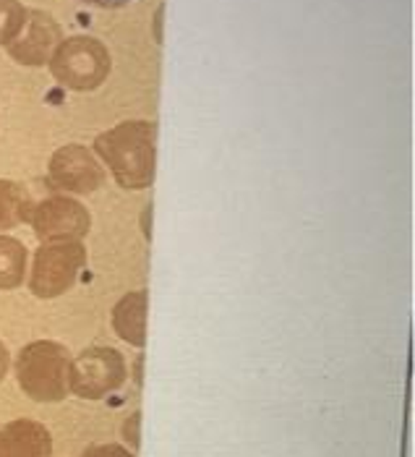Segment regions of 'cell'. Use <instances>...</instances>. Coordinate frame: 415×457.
<instances>
[{
    "label": "cell",
    "instance_id": "obj_1",
    "mask_svg": "<svg viewBox=\"0 0 415 457\" xmlns=\"http://www.w3.org/2000/svg\"><path fill=\"white\" fill-rule=\"evenodd\" d=\"M92 152L126 191H144L157 176V126L152 120H123L103 131Z\"/></svg>",
    "mask_w": 415,
    "mask_h": 457
},
{
    "label": "cell",
    "instance_id": "obj_2",
    "mask_svg": "<svg viewBox=\"0 0 415 457\" xmlns=\"http://www.w3.org/2000/svg\"><path fill=\"white\" fill-rule=\"evenodd\" d=\"M71 353L53 340H35L16 355V382L35 403H61L71 392Z\"/></svg>",
    "mask_w": 415,
    "mask_h": 457
},
{
    "label": "cell",
    "instance_id": "obj_3",
    "mask_svg": "<svg viewBox=\"0 0 415 457\" xmlns=\"http://www.w3.org/2000/svg\"><path fill=\"white\" fill-rule=\"evenodd\" d=\"M47 66L61 87L71 92H95L107 81L112 58L97 37L76 35L61 39Z\"/></svg>",
    "mask_w": 415,
    "mask_h": 457
},
{
    "label": "cell",
    "instance_id": "obj_4",
    "mask_svg": "<svg viewBox=\"0 0 415 457\" xmlns=\"http://www.w3.org/2000/svg\"><path fill=\"white\" fill-rule=\"evenodd\" d=\"M87 264V248L81 241H55L39 244L32 256L29 290L39 301H53L66 295L76 285Z\"/></svg>",
    "mask_w": 415,
    "mask_h": 457
},
{
    "label": "cell",
    "instance_id": "obj_5",
    "mask_svg": "<svg viewBox=\"0 0 415 457\" xmlns=\"http://www.w3.org/2000/svg\"><path fill=\"white\" fill-rule=\"evenodd\" d=\"M126 377V358L115 348L95 345L71 361V392L81 400H103L123 387Z\"/></svg>",
    "mask_w": 415,
    "mask_h": 457
},
{
    "label": "cell",
    "instance_id": "obj_6",
    "mask_svg": "<svg viewBox=\"0 0 415 457\" xmlns=\"http://www.w3.org/2000/svg\"><path fill=\"white\" fill-rule=\"evenodd\" d=\"M104 183V168L84 144H66L47 162V186L63 196H89Z\"/></svg>",
    "mask_w": 415,
    "mask_h": 457
},
{
    "label": "cell",
    "instance_id": "obj_7",
    "mask_svg": "<svg viewBox=\"0 0 415 457\" xmlns=\"http://www.w3.org/2000/svg\"><path fill=\"white\" fill-rule=\"evenodd\" d=\"M29 225L39 238V244H55V241H84L92 230V214L76 202L73 196H47L35 204Z\"/></svg>",
    "mask_w": 415,
    "mask_h": 457
},
{
    "label": "cell",
    "instance_id": "obj_8",
    "mask_svg": "<svg viewBox=\"0 0 415 457\" xmlns=\"http://www.w3.org/2000/svg\"><path fill=\"white\" fill-rule=\"evenodd\" d=\"M61 24L47 13V11H27V19L13 37V42L5 47L8 55L27 69H39L47 66L55 47L61 45Z\"/></svg>",
    "mask_w": 415,
    "mask_h": 457
},
{
    "label": "cell",
    "instance_id": "obj_9",
    "mask_svg": "<svg viewBox=\"0 0 415 457\" xmlns=\"http://www.w3.org/2000/svg\"><path fill=\"white\" fill-rule=\"evenodd\" d=\"M53 436L39 421L16 419L0 428V457H50Z\"/></svg>",
    "mask_w": 415,
    "mask_h": 457
},
{
    "label": "cell",
    "instance_id": "obj_10",
    "mask_svg": "<svg viewBox=\"0 0 415 457\" xmlns=\"http://www.w3.org/2000/svg\"><path fill=\"white\" fill-rule=\"evenodd\" d=\"M146 312H149V293L146 290L126 293L112 306V317L110 319H112L115 335L134 348H144L146 345Z\"/></svg>",
    "mask_w": 415,
    "mask_h": 457
},
{
    "label": "cell",
    "instance_id": "obj_11",
    "mask_svg": "<svg viewBox=\"0 0 415 457\" xmlns=\"http://www.w3.org/2000/svg\"><path fill=\"white\" fill-rule=\"evenodd\" d=\"M32 210H35V202L27 194V188L16 180L0 178V233L29 222Z\"/></svg>",
    "mask_w": 415,
    "mask_h": 457
},
{
    "label": "cell",
    "instance_id": "obj_12",
    "mask_svg": "<svg viewBox=\"0 0 415 457\" xmlns=\"http://www.w3.org/2000/svg\"><path fill=\"white\" fill-rule=\"evenodd\" d=\"M29 251L13 236H0V290H16L27 282Z\"/></svg>",
    "mask_w": 415,
    "mask_h": 457
},
{
    "label": "cell",
    "instance_id": "obj_13",
    "mask_svg": "<svg viewBox=\"0 0 415 457\" xmlns=\"http://www.w3.org/2000/svg\"><path fill=\"white\" fill-rule=\"evenodd\" d=\"M27 11L29 8L21 0H0V47H8L13 37L19 35Z\"/></svg>",
    "mask_w": 415,
    "mask_h": 457
},
{
    "label": "cell",
    "instance_id": "obj_14",
    "mask_svg": "<svg viewBox=\"0 0 415 457\" xmlns=\"http://www.w3.org/2000/svg\"><path fill=\"white\" fill-rule=\"evenodd\" d=\"M81 457H137L131 450L120 447V445H95L89 450H84Z\"/></svg>",
    "mask_w": 415,
    "mask_h": 457
},
{
    "label": "cell",
    "instance_id": "obj_15",
    "mask_svg": "<svg viewBox=\"0 0 415 457\" xmlns=\"http://www.w3.org/2000/svg\"><path fill=\"white\" fill-rule=\"evenodd\" d=\"M138 421H141V413H134L123 426V436L131 442V447H138Z\"/></svg>",
    "mask_w": 415,
    "mask_h": 457
},
{
    "label": "cell",
    "instance_id": "obj_16",
    "mask_svg": "<svg viewBox=\"0 0 415 457\" xmlns=\"http://www.w3.org/2000/svg\"><path fill=\"white\" fill-rule=\"evenodd\" d=\"M87 5H95V8H126L131 5L134 0H81Z\"/></svg>",
    "mask_w": 415,
    "mask_h": 457
},
{
    "label": "cell",
    "instance_id": "obj_17",
    "mask_svg": "<svg viewBox=\"0 0 415 457\" xmlns=\"http://www.w3.org/2000/svg\"><path fill=\"white\" fill-rule=\"evenodd\" d=\"M8 369H11V353H8V348H5V345L0 343V382L5 379Z\"/></svg>",
    "mask_w": 415,
    "mask_h": 457
}]
</instances>
